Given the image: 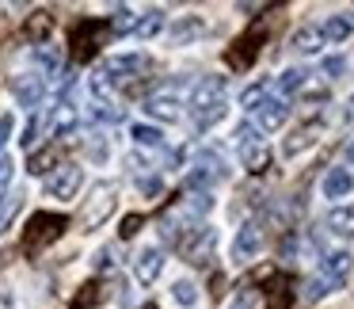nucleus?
Returning a JSON list of instances; mask_svg holds the SVG:
<instances>
[{"instance_id": "18", "label": "nucleus", "mask_w": 354, "mask_h": 309, "mask_svg": "<svg viewBox=\"0 0 354 309\" xmlns=\"http://www.w3.org/2000/svg\"><path fill=\"white\" fill-rule=\"evenodd\" d=\"M259 39H263V31L255 27V31H248L244 39H240L236 46H232L229 54H225L232 69H248V65H252V58H255V42H259Z\"/></svg>"}, {"instance_id": "39", "label": "nucleus", "mask_w": 354, "mask_h": 309, "mask_svg": "<svg viewBox=\"0 0 354 309\" xmlns=\"http://www.w3.org/2000/svg\"><path fill=\"white\" fill-rule=\"evenodd\" d=\"M92 267L95 271H115V252H111V248H100L95 260H92Z\"/></svg>"}, {"instance_id": "21", "label": "nucleus", "mask_w": 354, "mask_h": 309, "mask_svg": "<svg viewBox=\"0 0 354 309\" xmlns=\"http://www.w3.org/2000/svg\"><path fill=\"white\" fill-rule=\"evenodd\" d=\"M339 286H343V279H331V275H313L305 283V301H320L328 298V294H335Z\"/></svg>"}, {"instance_id": "10", "label": "nucleus", "mask_w": 354, "mask_h": 309, "mask_svg": "<svg viewBox=\"0 0 354 309\" xmlns=\"http://www.w3.org/2000/svg\"><path fill=\"white\" fill-rule=\"evenodd\" d=\"M160 271H164V252L160 248H141L138 256H133V279H138L141 286H149V283H156L160 279Z\"/></svg>"}, {"instance_id": "15", "label": "nucleus", "mask_w": 354, "mask_h": 309, "mask_svg": "<svg viewBox=\"0 0 354 309\" xmlns=\"http://www.w3.org/2000/svg\"><path fill=\"white\" fill-rule=\"evenodd\" d=\"M324 42H346L354 35V12H335L324 19V27H316Z\"/></svg>"}, {"instance_id": "41", "label": "nucleus", "mask_w": 354, "mask_h": 309, "mask_svg": "<svg viewBox=\"0 0 354 309\" xmlns=\"http://www.w3.org/2000/svg\"><path fill=\"white\" fill-rule=\"evenodd\" d=\"M39 115H31V123H27V130H24V138H19V141H24V145H35V141H39Z\"/></svg>"}, {"instance_id": "32", "label": "nucleus", "mask_w": 354, "mask_h": 309, "mask_svg": "<svg viewBox=\"0 0 354 309\" xmlns=\"http://www.w3.org/2000/svg\"><path fill=\"white\" fill-rule=\"evenodd\" d=\"M92 118L95 123H118V118H122V107H115L111 100H95L92 103Z\"/></svg>"}, {"instance_id": "1", "label": "nucleus", "mask_w": 354, "mask_h": 309, "mask_svg": "<svg viewBox=\"0 0 354 309\" xmlns=\"http://www.w3.org/2000/svg\"><path fill=\"white\" fill-rule=\"evenodd\" d=\"M232 145H236L240 168H248L252 176L267 172V164H270V149H267V141H263L259 134H255V126L240 123L236 130H232Z\"/></svg>"}, {"instance_id": "48", "label": "nucleus", "mask_w": 354, "mask_h": 309, "mask_svg": "<svg viewBox=\"0 0 354 309\" xmlns=\"http://www.w3.org/2000/svg\"><path fill=\"white\" fill-rule=\"evenodd\" d=\"M141 309H156V306H153V301H149V306H141Z\"/></svg>"}, {"instance_id": "40", "label": "nucleus", "mask_w": 354, "mask_h": 309, "mask_svg": "<svg viewBox=\"0 0 354 309\" xmlns=\"http://www.w3.org/2000/svg\"><path fill=\"white\" fill-rule=\"evenodd\" d=\"M160 179H156V176H145V179H138V191L141 195H145V199H156V195H160Z\"/></svg>"}, {"instance_id": "47", "label": "nucleus", "mask_w": 354, "mask_h": 309, "mask_svg": "<svg viewBox=\"0 0 354 309\" xmlns=\"http://www.w3.org/2000/svg\"><path fill=\"white\" fill-rule=\"evenodd\" d=\"M346 161H354V141H351V145H346Z\"/></svg>"}, {"instance_id": "28", "label": "nucleus", "mask_w": 354, "mask_h": 309, "mask_svg": "<svg viewBox=\"0 0 354 309\" xmlns=\"http://www.w3.org/2000/svg\"><path fill=\"white\" fill-rule=\"evenodd\" d=\"M50 27H54V19L46 16V12H35L31 19H27V39L31 42H42L50 35Z\"/></svg>"}, {"instance_id": "11", "label": "nucleus", "mask_w": 354, "mask_h": 309, "mask_svg": "<svg viewBox=\"0 0 354 309\" xmlns=\"http://www.w3.org/2000/svg\"><path fill=\"white\" fill-rule=\"evenodd\" d=\"M206 35V19L202 16H179L176 24L168 27V46H191Z\"/></svg>"}, {"instance_id": "2", "label": "nucleus", "mask_w": 354, "mask_h": 309, "mask_svg": "<svg viewBox=\"0 0 354 309\" xmlns=\"http://www.w3.org/2000/svg\"><path fill=\"white\" fill-rule=\"evenodd\" d=\"M115 206H118V187L115 184H100L92 191V199L84 202V210H80V229L84 233L100 229V225L115 214Z\"/></svg>"}, {"instance_id": "16", "label": "nucleus", "mask_w": 354, "mask_h": 309, "mask_svg": "<svg viewBox=\"0 0 354 309\" xmlns=\"http://www.w3.org/2000/svg\"><path fill=\"white\" fill-rule=\"evenodd\" d=\"M145 115L160 118V123H176V118H179V96L176 92L149 96V100H145Z\"/></svg>"}, {"instance_id": "24", "label": "nucleus", "mask_w": 354, "mask_h": 309, "mask_svg": "<svg viewBox=\"0 0 354 309\" xmlns=\"http://www.w3.org/2000/svg\"><path fill=\"white\" fill-rule=\"evenodd\" d=\"M24 206V191H0V233L12 225V218Z\"/></svg>"}, {"instance_id": "19", "label": "nucleus", "mask_w": 354, "mask_h": 309, "mask_svg": "<svg viewBox=\"0 0 354 309\" xmlns=\"http://www.w3.org/2000/svg\"><path fill=\"white\" fill-rule=\"evenodd\" d=\"M160 27H164V8H149V12H141L138 16V24H133V39H153V35H160Z\"/></svg>"}, {"instance_id": "31", "label": "nucleus", "mask_w": 354, "mask_h": 309, "mask_svg": "<svg viewBox=\"0 0 354 309\" xmlns=\"http://www.w3.org/2000/svg\"><path fill=\"white\" fill-rule=\"evenodd\" d=\"M35 62L42 65V73H57V65H62V54H57L54 46H46V42H39V46H35Z\"/></svg>"}, {"instance_id": "3", "label": "nucleus", "mask_w": 354, "mask_h": 309, "mask_svg": "<svg viewBox=\"0 0 354 309\" xmlns=\"http://www.w3.org/2000/svg\"><path fill=\"white\" fill-rule=\"evenodd\" d=\"M179 245V256L187 263H206L214 256V245H217V229L214 225H194V229H183V237L176 240Z\"/></svg>"}, {"instance_id": "37", "label": "nucleus", "mask_w": 354, "mask_h": 309, "mask_svg": "<svg viewBox=\"0 0 354 309\" xmlns=\"http://www.w3.org/2000/svg\"><path fill=\"white\" fill-rule=\"evenodd\" d=\"M12 176H16V161H12L8 153H0V191L12 187Z\"/></svg>"}, {"instance_id": "13", "label": "nucleus", "mask_w": 354, "mask_h": 309, "mask_svg": "<svg viewBox=\"0 0 354 309\" xmlns=\"http://www.w3.org/2000/svg\"><path fill=\"white\" fill-rule=\"evenodd\" d=\"M217 103H225V77H202L191 92V107L206 111V107H217Z\"/></svg>"}, {"instance_id": "23", "label": "nucleus", "mask_w": 354, "mask_h": 309, "mask_svg": "<svg viewBox=\"0 0 354 309\" xmlns=\"http://www.w3.org/2000/svg\"><path fill=\"white\" fill-rule=\"evenodd\" d=\"M290 46L297 50V54L308 58V54H320V50H324V39H320V31H316V27H301V31L290 39Z\"/></svg>"}, {"instance_id": "46", "label": "nucleus", "mask_w": 354, "mask_h": 309, "mask_svg": "<svg viewBox=\"0 0 354 309\" xmlns=\"http://www.w3.org/2000/svg\"><path fill=\"white\" fill-rule=\"evenodd\" d=\"M346 123H354V96L346 100Z\"/></svg>"}, {"instance_id": "22", "label": "nucleus", "mask_w": 354, "mask_h": 309, "mask_svg": "<svg viewBox=\"0 0 354 309\" xmlns=\"http://www.w3.org/2000/svg\"><path fill=\"white\" fill-rule=\"evenodd\" d=\"M328 229L339 233V237H354V202L331 210V214H328Z\"/></svg>"}, {"instance_id": "6", "label": "nucleus", "mask_w": 354, "mask_h": 309, "mask_svg": "<svg viewBox=\"0 0 354 309\" xmlns=\"http://www.w3.org/2000/svg\"><path fill=\"white\" fill-rule=\"evenodd\" d=\"M107 35H111L107 24H100V19H84V24L73 31V58H77V62H88V58L103 46Z\"/></svg>"}, {"instance_id": "38", "label": "nucleus", "mask_w": 354, "mask_h": 309, "mask_svg": "<svg viewBox=\"0 0 354 309\" xmlns=\"http://www.w3.org/2000/svg\"><path fill=\"white\" fill-rule=\"evenodd\" d=\"M12 134H16V115H0V153L8 149V141H12Z\"/></svg>"}, {"instance_id": "26", "label": "nucleus", "mask_w": 354, "mask_h": 309, "mask_svg": "<svg viewBox=\"0 0 354 309\" xmlns=\"http://www.w3.org/2000/svg\"><path fill=\"white\" fill-rule=\"evenodd\" d=\"M103 298H107V294H103L100 283H84V286H80V294L73 298V309H92V306H100Z\"/></svg>"}, {"instance_id": "45", "label": "nucleus", "mask_w": 354, "mask_h": 309, "mask_svg": "<svg viewBox=\"0 0 354 309\" xmlns=\"http://www.w3.org/2000/svg\"><path fill=\"white\" fill-rule=\"evenodd\" d=\"M138 225H141V218L130 214V218H122V229H118V233H122V237H133V233H138Z\"/></svg>"}, {"instance_id": "20", "label": "nucleus", "mask_w": 354, "mask_h": 309, "mask_svg": "<svg viewBox=\"0 0 354 309\" xmlns=\"http://www.w3.org/2000/svg\"><path fill=\"white\" fill-rule=\"evenodd\" d=\"M73 126H77V111H73V103H57L54 115H50V134H54V138H69Z\"/></svg>"}, {"instance_id": "27", "label": "nucleus", "mask_w": 354, "mask_h": 309, "mask_svg": "<svg viewBox=\"0 0 354 309\" xmlns=\"http://www.w3.org/2000/svg\"><path fill=\"white\" fill-rule=\"evenodd\" d=\"M130 138L138 141V145L153 149V145H160V141H164V134L156 130V126H145V123H133V126H130Z\"/></svg>"}, {"instance_id": "25", "label": "nucleus", "mask_w": 354, "mask_h": 309, "mask_svg": "<svg viewBox=\"0 0 354 309\" xmlns=\"http://www.w3.org/2000/svg\"><path fill=\"white\" fill-rule=\"evenodd\" d=\"M171 298H176L183 309H194L198 306V286H194L191 279H176V283H171Z\"/></svg>"}, {"instance_id": "35", "label": "nucleus", "mask_w": 354, "mask_h": 309, "mask_svg": "<svg viewBox=\"0 0 354 309\" xmlns=\"http://www.w3.org/2000/svg\"><path fill=\"white\" fill-rule=\"evenodd\" d=\"M133 24H138V16H133L130 8H118V12H115V19H111L107 27H111L115 35H130V31H133Z\"/></svg>"}, {"instance_id": "9", "label": "nucleus", "mask_w": 354, "mask_h": 309, "mask_svg": "<svg viewBox=\"0 0 354 309\" xmlns=\"http://www.w3.org/2000/svg\"><path fill=\"white\" fill-rule=\"evenodd\" d=\"M259 252H263V229L255 222H244L236 229V237H232V260L248 263V260H255Z\"/></svg>"}, {"instance_id": "29", "label": "nucleus", "mask_w": 354, "mask_h": 309, "mask_svg": "<svg viewBox=\"0 0 354 309\" xmlns=\"http://www.w3.org/2000/svg\"><path fill=\"white\" fill-rule=\"evenodd\" d=\"M229 103H217V107H206V111H194V130H209L214 123H221Z\"/></svg>"}, {"instance_id": "7", "label": "nucleus", "mask_w": 354, "mask_h": 309, "mask_svg": "<svg viewBox=\"0 0 354 309\" xmlns=\"http://www.w3.org/2000/svg\"><path fill=\"white\" fill-rule=\"evenodd\" d=\"M221 176H225V161H221L217 153H209V149H206V153L194 161V168H191V176H187V184H191L194 191L206 195V187H214Z\"/></svg>"}, {"instance_id": "33", "label": "nucleus", "mask_w": 354, "mask_h": 309, "mask_svg": "<svg viewBox=\"0 0 354 309\" xmlns=\"http://www.w3.org/2000/svg\"><path fill=\"white\" fill-rule=\"evenodd\" d=\"M305 77H308L305 69H286L282 77H278V88H282V92H301V88H305Z\"/></svg>"}, {"instance_id": "30", "label": "nucleus", "mask_w": 354, "mask_h": 309, "mask_svg": "<svg viewBox=\"0 0 354 309\" xmlns=\"http://www.w3.org/2000/svg\"><path fill=\"white\" fill-rule=\"evenodd\" d=\"M346 267H351V252H331L328 260H324V271L320 275H331V279H343Z\"/></svg>"}, {"instance_id": "43", "label": "nucleus", "mask_w": 354, "mask_h": 309, "mask_svg": "<svg viewBox=\"0 0 354 309\" xmlns=\"http://www.w3.org/2000/svg\"><path fill=\"white\" fill-rule=\"evenodd\" d=\"M343 69H346V62H343V58H328V62H324V73H328L331 80H335Z\"/></svg>"}, {"instance_id": "36", "label": "nucleus", "mask_w": 354, "mask_h": 309, "mask_svg": "<svg viewBox=\"0 0 354 309\" xmlns=\"http://www.w3.org/2000/svg\"><path fill=\"white\" fill-rule=\"evenodd\" d=\"M54 161H57L54 149H42V153H35V157H31V172H35V176H46Z\"/></svg>"}, {"instance_id": "42", "label": "nucleus", "mask_w": 354, "mask_h": 309, "mask_svg": "<svg viewBox=\"0 0 354 309\" xmlns=\"http://www.w3.org/2000/svg\"><path fill=\"white\" fill-rule=\"evenodd\" d=\"M259 100H263V85H252L244 96H240V103H244V107H252V111H255V103H259Z\"/></svg>"}, {"instance_id": "17", "label": "nucleus", "mask_w": 354, "mask_h": 309, "mask_svg": "<svg viewBox=\"0 0 354 309\" xmlns=\"http://www.w3.org/2000/svg\"><path fill=\"white\" fill-rule=\"evenodd\" d=\"M316 141H320V126H301V130H293L290 138L282 141V157H301L305 149H313Z\"/></svg>"}, {"instance_id": "44", "label": "nucleus", "mask_w": 354, "mask_h": 309, "mask_svg": "<svg viewBox=\"0 0 354 309\" xmlns=\"http://www.w3.org/2000/svg\"><path fill=\"white\" fill-rule=\"evenodd\" d=\"M286 301H290L286 286H274V290H270V309H286Z\"/></svg>"}, {"instance_id": "8", "label": "nucleus", "mask_w": 354, "mask_h": 309, "mask_svg": "<svg viewBox=\"0 0 354 309\" xmlns=\"http://www.w3.org/2000/svg\"><path fill=\"white\" fill-rule=\"evenodd\" d=\"M286 118H290V107H286L282 100H267V96H263V100L255 103V134H259V138L282 130Z\"/></svg>"}, {"instance_id": "14", "label": "nucleus", "mask_w": 354, "mask_h": 309, "mask_svg": "<svg viewBox=\"0 0 354 309\" xmlns=\"http://www.w3.org/2000/svg\"><path fill=\"white\" fill-rule=\"evenodd\" d=\"M320 191H324V199H346V195L354 191V172L346 168V164L328 168L324 179H320Z\"/></svg>"}, {"instance_id": "12", "label": "nucleus", "mask_w": 354, "mask_h": 309, "mask_svg": "<svg viewBox=\"0 0 354 309\" xmlns=\"http://www.w3.org/2000/svg\"><path fill=\"white\" fill-rule=\"evenodd\" d=\"M12 92H16L19 107H39L42 96H46V80H42V73H19Z\"/></svg>"}, {"instance_id": "5", "label": "nucleus", "mask_w": 354, "mask_h": 309, "mask_svg": "<svg viewBox=\"0 0 354 309\" xmlns=\"http://www.w3.org/2000/svg\"><path fill=\"white\" fill-rule=\"evenodd\" d=\"M80 184H84V168H77V164H57L46 179V199L69 202V199H77Z\"/></svg>"}, {"instance_id": "34", "label": "nucleus", "mask_w": 354, "mask_h": 309, "mask_svg": "<svg viewBox=\"0 0 354 309\" xmlns=\"http://www.w3.org/2000/svg\"><path fill=\"white\" fill-rule=\"evenodd\" d=\"M255 306H259V294H255L252 286H240V290L232 294V301H229L225 309H255Z\"/></svg>"}, {"instance_id": "4", "label": "nucleus", "mask_w": 354, "mask_h": 309, "mask_svg": "<svg viewBox=\"0 0 354 309\" xmlns=\"http://www.w3.org/2000/svg\"><path fill=\"white\" fill-rule=\"evenodd\" d=\"M65 229V218L62 214H35L31 222H27V233H24V252H42V248L50 245V240H57Z\"/></svg>"}]
</instances>
